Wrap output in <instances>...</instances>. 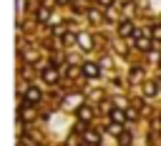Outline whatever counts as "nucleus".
Wrapping results in <instances>:
<instances>
[{
	"label": "nucleus",
	"instance_id": "7ed1b4c3",
	"mask_svg": "<svg viewBox=\"0 0 161 146\" xmlns=\"http://www.w3.org/2000/svg\"><path fill=\"white\" fill-rule=\"evenodd\" d=\"M43 76H45V81H48V83H53V81L58 78V73H55V68H45V70H43Z\"/></svg>",
	"mask_w": 161,
	"mask_h": 146
},
{
	"label": "nucleus",
	"instance_id": "423d86ee",
	"mask_svg": "<svg viewBox=\"0 0 161 146\" xmlns=\"http://www.w3.org/2000/svg\"><path fill=\"white\" fill-rule=\"evenodd\" d=\"M78 43H80V48H86V50L91 48V38H88V35H78Z\"/></svg>",
	"mask_w": 161,
	"mask_h": 146
},
{
	"label": "nucleus",
	"instance_id": "ddd939ff",
	"mask_svg": "<svg viewBox=\"0 0 161 146\" xmlns=\"http://www.w3.org/2000/svg\"><path fill=\"white\" fill-rule=\"evenodd\" d=\"M98 3H101V5H111L113 0H98Z\"/></svg>",
	"mask_w": 161,
	"mask_h": 146
},
{
	"label": "nucleus",
	"instance_id": "f8f14e48",
	"mask_svg": "<svg viewBox=\"0 0 161 146\" xmlns=\"http://www.w3.org/2000/svg\"><path fill=\"white\" fill-rule=\"evenodd\" d=\"M153 35H156V38H161V28H153Z\"/></svg>",
	"mask_w": 161,
	"mask_h": 146
},
{
	"label": "nucleus",
	"instance_id": "6e6552de",
	"mask_svg": "<svg viewBox=\"0 0 161 146\" xmlns=\"http://www.w3.org/2000/svg\"><path fill=\"white\" fill-rule=\"evenodd\" d=\"M78 116H80L83 121H88V118H91V108H80V111H78Z\"/></svg>",
	"mask_w": 161,
	"mask_h": 146
},
{
	"label": "nucleus",
	"instance_id": "0eeeda50",
	"mask_svg": "<svg viewBox=\"0 0 161 146\" xmlns=\"http://www.w3.org/2000/svg\"><path fill=\"white\" fill-rule=\"evenodd\" d=\"M118 143H121V146H128V143H131V136H128V133H118Z\"/></svg>",
	"mask_w": 161,
	"mask_h": 146
},
{
	"label": "nucleus",
	"instance_id": "f03ea898",
	"mask_svg": "<svg viewBox=\"0 0 161 146\" xmlns=\"http://www.w3.org/2000/svg\"><path fill=\"white\" fill-rule=\"evenodd\" d=\"M25 101H28V103H35V101H40V91H38V88H28V93H25Z\"/></svg>",
	"mask_w": 161,
	"mask_h": 146
},
{
	"label": "nucleus",
	"instance_id": "20e7f679",
	"mask_svg": "<svg viewBox=\"0 0 161 146\" xmlns=\"http://www.w3.org/2000/svg\"><path fill=\"white\" fill-rule=\"evenodd\" d=\"M111 118H113V123H123L126 121V113L123 111H111Z\"/></svg>",
	"mask_w": 161,
	"mask_h": 146
},
{
	"label": "nucleus",
	"instance_id": "9d476101",
	"mask_svg": "<svg viewBox=\"0 0 161 146\" xmlns=\"http://www.w3.org/2000/svg\"><path fill=\"white\" fill-rule=\"evenodd\" d=\"M153 93H156V86L148 83V86H146V96H153Z\"/></svg>",
	"mask_w": 161,
	"mask_h": 146
},
{
	"label": "nucleus",
	"instance_id": "1a4fd4ad",
	"mask_svg": "<svg viewBox=\"0 0 161 146\" xmlns=\"http://www.w3.org/2000/svg\"><path fill=\"white\" fill-rule=\"evenodd\" d=\"M38 20H48V10H45V8L38 10Z\"/></svg>",
	"mask_w": 161,
	"mask_h": 146
},
{
	"label": "nucleus",
	"instance_id": "f257e3e1",
	"mask_svg": "<svg viewBox=\"0 0 161 146\" xmlns=\"http://www.w3.org/2000/svg\"><path fill=\"white\" fill-rule=\"evenodd\" d=\"M83 73H86L88 78H96L101 70H98V65H96V63H83Z\"/></svg>",
	"mask_w": 161,
	"mask_h": 146
},
{
	"label": "nucleus",
	"instance_id": "39448f33",
	"mask_svg": "<svg viewBox=\"0 0 161 146\" xmlns=\"http://www.w3.org/2000/svg\"><path fill=\"white\" fill-rule=\"evenodd\" d=\"M118 33H121V35H131V33H133L131 23H121V25H118Z\"/></svg>",
	"mask_w": 161,
	"mask_h": 146
},
{
	"label": "nucleus",
	"instance_id": "9b49d317",
	"mask_svg": "<svg viewBox=\"0 0 161 146\" xmlns=\"http://www.w3.org/2000/svg\"><path fill=\"white\" fill-rule=\"evenodd\" d=\"M86 141H91V143H96V141H98V136H96V133H88V136H86Z\"/></svg>",
	"mask_w": 161,
	"mask_h": 146
},
{
	"label": "nucleus",
	"instance_id": "4468645a",
	"mask_svg": "<svg viewBox=\"0 0 161 146\" xmlns=\"http://www.w3.org/2000/svg\"><path fill=\"white\" fill-rule=\"evenodd\" d=\"M58 3H68V0H58Z\"/></svg>",
	"mask_w": 161,
	"mask_h": 146
}]
</instances>
